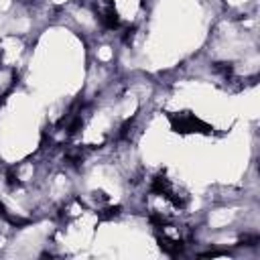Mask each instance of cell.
Here are the masks:
<instances>
[{
	"label": "cell",
	"mask_w": 260,
	"mask_h": 260,
	"mask_svg": "<svg viewBox=\"0 0 260 260\" xmlns=\"http://www.w3.org/2000/svg\"><path fill=\"white\" fill-rule=\"evenodd\" d=\"M171 124L177 132H183V134H187V132H207L209 130L207 124H203L199 118H195L193 114H187V112L179 114V116H173Z\"/></svg>",
	"instance_id": "1"
},
{
	"label": "cell",
	"mask_w": 260,
	"mask_h": 260,
	"mask_svg": "<svg viewBox=\"0 0 260 260\" xmlns=\"http://www.w3.org/2000/svg\"><path fill=\"white\" fill-rule=\"evenodd\" d=\"M100 20H102V24H104L106 28H110V30H116V28H120V24H122L120 14L114 10L112 4H106V6L102 8V12H100Z\"/></svg>",
	"instance_id": "2"
}]
</instances>
